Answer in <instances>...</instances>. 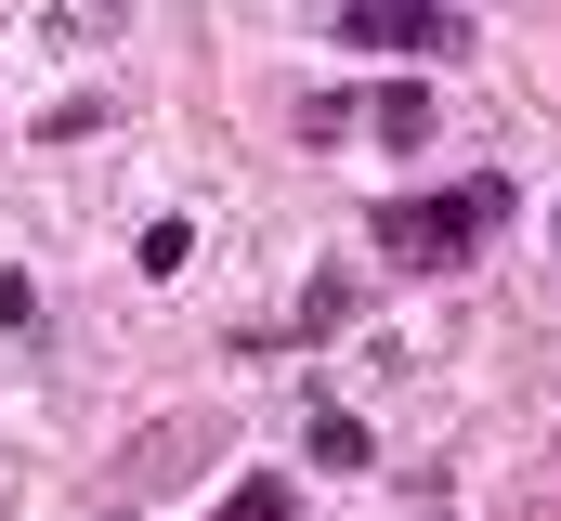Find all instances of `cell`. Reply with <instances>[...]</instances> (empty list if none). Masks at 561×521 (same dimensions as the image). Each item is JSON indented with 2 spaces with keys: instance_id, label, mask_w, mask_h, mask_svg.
I'll list each match as a JSON object with an SVG mask.
<instances>
[{
  "instance_id": "cell-1",
  "label": "cell",
  "mask_w": 561,
  "mask_h": 521,
  "mask_svg": "<svg viewBox=\"0 0 561 521\" xmlns=\"http://www.w3.org/2000/svg\"><path fill=\"white\" fill-rule=\"evenodd\" d=\"M510 209H523V183H510V170H470V183H444V196H379V209H366V248L405 260V274H457Z\"/></svg>"
},
{
  "instance_id": "cell-2",
  "label": "cell",
  "mask_w": 561,
  "mask_h": 521,
  "mask_svg": "<svg viewBox=\"0 0 561 521\" xmlns=\"http://www.w3.org/2000/svg\"><path fill=\"white\" fill-rule=\"evenodd\" d=\"M340 39L353 53H444V0H340Z\"/></svg>"
},
{
  "instance_id": "cell-3",
  "label": "cell",
  "mask_w": 561,
  "mask_h": 521,
  "mask_svg": "<svg viewBox=\"0 0 561 521\" xmlns=\"http://www.w3.org/2000/svg\"><path fill=\"white\" fill-rule=\"evenodd\" d=\"M366 130L419 157V143H431V92H419V79H392V92H366Z\"/></svg>"
},
{
  "instance_id": "cell-4",
  "label": "cell",
  "mask_w": 561,
  "mask_h": 521,
  "mask_svg": "<svg viewBox=\"0 0 561 521\" xmlns=\"http://www.w3.org/2000/svg\"><path fill=\"white\" fill-rule=\"evenodd\" d=\"M209 521H300V483H287V470H249V483H236Z\"/></svg>"
},
{
  "instance_id": "cell-5",
  "label": "cell",
  "mask_w": 561,
  "mask_h": 521,
  "mask_svg": "<svg viewBox=\"0 0 561 521\" xmlns=\"http://www.w3.org/2000/svg\"><path fill=\"white\" fill-rule=\"evenodd\" d=\"M313 470H366V417H340V404H313Z\"/></svg>"
},
{
  "instance_id": "cell-6",
  "label": "cell",
  "mask_w": 561,
  "mask_h": 521,
  "mask_svg": "<svg viewBox=\"0 0 561 521\" xmlns=\"http://www.w3.org/2000/svg\"><path fill=\"white\" fill-rule=\"evenodd\" d=\"M131 0H53V39H118Z\"/></svg>"
}]
</instances>
